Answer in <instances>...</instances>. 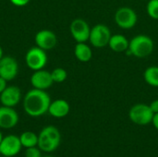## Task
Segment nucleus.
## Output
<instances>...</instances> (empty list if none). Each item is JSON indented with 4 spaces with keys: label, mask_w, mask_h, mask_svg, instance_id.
I'll list each match as a JSON object with an SVG mask.
<instances>
[{
    "label": "nucleus",
    "mask_w": 158,
    "mask_h": 157,
    "mask_svg": "<svg viewBox=\"0 0 158 157\" xmlns=\"http://www.w3.org/2000/svg\"><path fill=\"white\" fill-rule=\"evenodd\" d=\"M50 104V95L44 90L33 88L30 90L23 98L24 111L32 118H38L47 113Z\"/></svg>",
    "instance_id": "obj_1"
},
{
    "label": "nucleus",
    "mask_w": 158,
    "mask_h": 157,
    "mask_svg": "<svg viewBox=\"0 0 158 157\" xmlns=\"http://www.w3.org/2000/svg\"><path fill=\"white\" fill-rule=\"evenodd\" d=\"M155 43L150 36L146 34H138L130 41L127 53L137 58H144L153 53Z\"/></svg>",
    "instance_id": "obj_2"
},
{
    "label": "nucleus",
    "mask_w": 158,
    "mask_h": 157,
    "mask_svg": "<svg viewBox=\"0 0 158 157\" xmlns=\"http://www.w3.org/2000/svg\"><path fill=\"white\" fill-rule=\"evenodd\" d=\"M61 142V134L55 126L44 127L38 135V147L41 151L51 153L56 151Z\"/></svg>",
    "instance_id": "obj_3"
},
{
    "label": "nucleus",
    "mask_w": 158,
    "mask_h": 157,
    "mask_svg": "<svg viewBox=\"0 0 158 157\" xmlns=\"http://www.w3.org/2000/svg\"><path fill=\"white\" fill-rule=\"evenodd\" d=\"M154 112L149 105L136 104L129 111V118L131 122L139 126H146L152 123Z\"/></svg>",
    "instance_id": "obj_4"
},
{
    "label": "nucleus",
    "mask_w": 158,
    "mask_h": 157,
    "mask_svg": "<svg viewBox=\"0 0 158 157\" xmlns=\"http://www.w3.org/2000/svg\"><path fill=\"white\" fill-rule=\"evenodd\" d=\"M111 36L110 29L103 23H98L91 28L89 42L95 48H104L108 45Z\"/></svg>",
    "instance_id": "obj_5"
},
{
    "label": "nucleus",
    "mask_w": 158,
    "mask_h": 157,
    "mask_svg": "<svg viewBox=\"0 0 158 157\" xmlns=\"http://www.w3.org/2000/svg\"><path fill=\"white\" fill-rule=\"evenodd\" d=\"M114 19L120 29L130 30L137 24L138 15L135 10L130 6H121L116 11Z\"/></svg>",
    "instance_id": "obj_6"
},
{
    "label": "nucleus",
    "mask_w": 158,
    "mask_h": 157,
    "mask_svg": "<svg viewBox=\"0 0 158 157\" xmlns=\"http://www.w3.org/2000/svg\"><path fill=\"white\" fill-rule=\"evenodd\" d=\"M47 55L45 51L38 46L30 48L25 55V62L31 70L43 69L47 63Z\"/></svg>",
    "instance_id": "obj_7"
},
{
    "label": "nucleus",
    "mask_w": 158,
    "mask_h": 157,
    "mask_svg": "<svg viewBox=\"0 0 158 157\" xmlns=\"http://www.w3.org/2000/svg\"><path fill=\"white\" fill-rule=\"evenodd\" d=\"M69 31L72 38L77 43H86L89 41L91 27L86 20L82 19H75L70 23Z\"/></svg>",
    "instance_id": "obj_8"
},
{
    "label": "nucleus",
    "mask_w": 158,
    "mask_h": 157,
    "mask_svg": "<svg viewBox=\"0 0 158 157\" xmlns=\"http://www.w3.org/2000/svg\"><path fill=\"white\" fill-rule=\"evenodd\" d=\"M21 143L19 137L14 134L6 135L0 143L1 155L8 157L16 156L21 150Z\"/></svg>",
    "instance_id": "obj_9"
},
{
    "label": "nucleus",
    "mask_w": 158,
    "mask_h": 157,
    "mask_svg": "<svg viewBox=\"0 0 158 157\" xmlns=\"http://www.w3.org/2000/svg\"><path fill=\"white\" fill-rule=\"evenodd\" d=\"M19 73V64L12 56H3L0 59V77L9 81L14 80Z\"/></svg>",
    "instance_id": "obj_10"
},
{
    "label": "nucleus",
    "mask_w": 158,
    "mask_h": 157,
    "mask_svg": "<svg viewBox=\"0 0 158 157\" xmlns=\"http://www.w3.org/2000/svg\"><path fill=\"white\" fill-rule=\"evenodd\" d=\"M34 41L36 46L47 51L56 47L57 43V37L56 33L50 30H41L35 34Z\"/></svg>",
    "instance_id": "obj_11"
},
{
    "label": "nucleus",
    "mask_w": 158,
    "mask_h": 157,
    "mask_svg": "<svg viewBox=\"0 0 158 157\" xmlns=\"http://www.w3.org/2000/svg\"><path fill=\"white\" fill-rule=\"evenodd\" d=\"M31 83L33 88L45 91L54 84V81L51 77V72L43 68L35 70L32 73L31 76Z\"/></svg>",
    "instance_id": "obj_12"
},
{
    "label": "nucleus",
    "mask_w": 158,
    "mask_h": 157,
    "mask_svg": "<svg viewBox=\"0 0 158 157\" xmlns=\"http://www.w3.org/2000/svg\"><path fill=\"white\" fill-rule=\"evenodd\" d=\"M21 100V92L18 86H7L1 93H0V103L2 105L14 107Z\"/></svg>",
    "instance_id": "obj_13"
},
{
    "label": "nucleus",
    "mask_w": 158,
    "mask_h": 157,
    "mask_svg": "<svg viewBox=\"0 0 158 157\" xmlns=\"http://www.w3.org/2000/svg\"><path fill=\"white\" fill-rule=\"evenodd\" d=\"M19 122V115L13 107L0 106V128L12 129Z\"/></svg>",
    "instance_id": "obj_14"
},
{
    "label": "nucleus",
    "mask_w": 158,
    "mask_h": 157,
    "mask_svg": "<svg viewBox=\"0 0 158 157\" xmlns=\"http://www.w3.org/2000/svg\"><path fill=\"white\" fill-rule=\"evenodd\" d=\"M69 111H70V105L64 99H56L51 102L48 108V113L56 118H65L66 116L69 115Z\"/></svg>",
    "instance_id": "obj_15"
},
{
    "label": "nucleus",
    "mask_w": 158,
    "mask_h": 157,
    "mask_svg": "<svg viewBox=\"0 0 158 157\" xmlns=\"http://www.w3.org/2000/svg\"><path fill=\"white\" fill-rule=\"evenodd\" d=\"M129 44L130 41L128 38L123 34L118 33L111 36L107 46L115 53H123L128 51Z\"/></svg>",
    "instance_id": "obj_16"
},
{
    "label": "nucleus",
    "mask_w": 158,
    "mask_h": 157,
    "mask_svg": "<svg viewBox=\"0 0 158 157\" xmlns=\"http://www.w3.org/2000/svg\"><path fill=\"white\" fill-rule=\"evenodd\" d=\"M74 55L80 62L87 63L93 57V50L85 43H77L74 47Z\"/></svg>",
    "instance_id": "obj_17"
},
{
    "label": "nucleus",
    "mask_w": 158,
    "mask_h": 157,
    "mask_svg": "<svg viewBox=\"0 0 158 157\" xmlns=\"http://www.w3.org/2000/svg\"><path fill=\"white\" fill-rule=\"evenodd\" d=\"M143 79L148 85L158 88V66L148 67L143 72Z\"/></svg>",
    "instance_id": "obj_18"
},
{
    "label": "nucleus",
    "mask_w": 158,
    "mask_h": 157,
    "mask_svg": "<svg viewBox=\"0 0 158 157\" xmlns=\"http://www.w3.org/2000/svg\"><path fill=\"white\" fill-rule=\"evenodd\" d=\"M19 140L22 147L30 148L38 145V135L32 131H25L19 136Z\"/></svg>",
    "instance_id": "obj_19"
},
{
    "label": "nucleus",
    "mask_w": 158,
    "mask_h": 157,
    "mask_svg": "<svg viewBox=\"0 0 158 157\" xmlns=\"http://www.w3.org/2000/svg\"><path fill=\"white\" fill-rule=\"evenodd\" d=\"M51 77H52L54 83H62L67 80L68 72L66 71V69L62 68H56L52 70Z\"/></svg>",
    "instance_id": "obj_20"
},
{
    "label": "nucleus",
    "mask_w": 158,
    "mask_h": 157,
    "mask_svg": "<svg viewBox=\"0 0 158 157\" xmlns=\"http://www.w3.org/2000/svg\"><path fill=\"white\" fill-rule=\"evenodd\" d=\"M146 12L151 19H158V0H148Z\"/></svg>",
    "instance_id": "obj_21"
},
{
    "label": "nucleus",
    "mask_w": 158,
    "mask_h": 157,
    "mask_svg": "<svg viewBox=\"0 0 158 157\" xmlns=\"http://www.w3.org/2000/svg\"><path fill=\"white\" fill-rule=\"evenodd\" d=\"M41 149L37 148L36 146L34 147H30V148H26L25 151V157H43L42 156V153H41Z\"/></svg>",
    "instance_id": "obj_22"
},
{
    "label": "nucleus",
    "mask_w": 158,
    "mask_h": 157,
    "mask_svg": "<svg viewBox=\"0 0 158 157\" xmlns=\"http://www.w3.org/2000/svg\"><path fill=\"white\" fill-rule=\"evenodd\" d=\"M10 3L16 6H24L29 4L30 0H9Z\"/></svg>",
    "instance_id": "obj_23"
},
{
    "label": "nucleus",
    "mask_w": 158,
    "mask_h": 157,
    "mask_svg": "<svg viewBox=\"0 0 158 157\" xmlns=\"http://www.w3.org/2000/svg\"><path fill=\"white\" fill-rule=\"evenodd\" d=\"M152 111L154 112V114H156L158 113V99H156L154 100L153 102H151V104L149 105Z\"/></svg>",
    "instance_id": "obj_24"
},
{
    "label": "nucleus",
    "mask_w": 158,
    "mask_h": 157,
    "mask_svg": "<svg viewBox=\"0 0 158 157\" xmlns=\"http://www.w3.org/2000/svg\"><path fill=\"white\" fill-rule=\"evenodd\" d=\"M7 81H6L4 78L0 77V93L7 87Z\"/></svg>",
    "instance_id": "obj_25"
},
{
    "label": "nucleus",
    "mask_w": 158,
    "mask_h": 157,
    "mask_svg": "<svg viewBox=\"0 0 158 157\" xmlns=\"http://www.w3.org/2000/svg\"><path fill=\"white\" fill-rule=\"evenodd\" d=\"M152 124L154 125V127L158 130V113L154 114L153 120H152Z\"/></svg>",
    "instance_id": "obj_26"
},
{
    "label": "nucleus",
    "mask_w": 158,
    "mask_h": 157,
    "mask_svg": "<svg viewBox=\"0 0 158 157\" xmlns=\"http://www.w3.org/2000/svg\"><path fill=\"white\" fill-rule=\"evenodd\" d=\"M3 57V49H2V47L0 46V59Z\"/></svg>",
    "instance_id": "obj_27"
},
{
    "label": "nucleus",
    "mask_w": 158,
    "mask_h": 157,
    "mask_svg": "<svg viewBox=\"0 0 158 157\" xmlns=\"http://www.w3.org/2000/svg\"><path fill=\"white\" fill-rule=\"evenodd\" d=\"M3 134H2V132L0 131V143H1V142H2V140H3Z\"/></svg>",
    "instance_id": "obj_28"
},
{
    "label": "nucleus",
    "mask_w": 158,
    "mask_h": 157,
    "mask_svg": "<svg viewBox=\"0 0 158 157\" xmlns=\"http://www.w3.org/2000/svg\"><path fill=\"white\" fill-rule=\"evenodd\" d=\"M44 157H54V156H50V155H46V156H44Z\"/></svg>",
    "instance_id": "obj_29"
},
{
    "label": "nucleus",
    "mask_w": 158,
    "mask_h": 157,
    "mask_svg": "<svg viewBox=\"0 0 158 157\" xmlns=\"http://www.w3.org/2000/svg\"><path fill=\"white\" fill-rule=\"evenodd\" d=\"M0 157H8V156H4V155H2V156H0Z\"/></svg>",
    "instance_id": "obj_30"
},
{
    "label": "nucleus",
    "mask_w": 158,
    "mask_h": 157,
    "mask_svg": "<svg viewBox=\"0 0 158 157\" xmlns=\"http://www.w3.org/2000/svg\"><path fill=\"white\" fill-rule=\"evenodd\" d=\"M0 155H1V151H0Z\"/></svg>",
    "instance_id": "obj_31"
}]
</instances>
